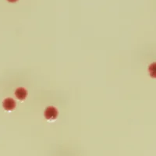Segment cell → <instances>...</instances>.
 <instances>
[{"label": "cell", "mask_w": 156, "mask_h": 156, "mask_svg": "<svg viewBox=\"0 0 156 156\" xmlns=\"http://www.w3.org/2000/svg\"><path fill=\"white\" fill-rule=\"evenodd\" d=\"M15 95L19 100H24L27 98V91L23 87H19L15 91Z\"/></svg>", "instance_id": "3"}, {"label": "cell", "mask_w": 156, "mask_h": 156, "mask_svg": "<svg viewBox=\"0 0 156 156\" xmlns=\"http://www.w3.org/2000/svg\"><path fill=\"white\" fill-rule=\"evenodd\" d=\"M149 73L152 78H156V62H153L149 66Z\"/></svg>", "instance_id": "4"}, {"label": "cell", "mask_w": 156, "mask_h": 156, "mask_svg": "<svg viewBox=\"0 0 156 156\" xmlns=\"http://www.w3.org/2000/svg\"><path fill=\"white\" fill-rule=\"evenodd\" d=\"M2 106L6 111H12L16 107V102L12 98H5L2 103Z\"/></svg>", "instance_id": "2"}, {"label": "cell", "mask_w": 156, "mask_h": 156, "mask_svg": "<svg viewBox=\"0 0 156 156\" xmlns=\"http://www.w3.org/2000/svg\"><path fill=\"white\" fill-rule=\"evenodd\" d=\"M7 1L9 2H17L18 0H7Z\"/></svg>", "instance_id": "5"}, {"label": "cell", "mask_w": 156, "mask_h": 156, "mask_svg": "<svg viewBox=\"0 0 156 156\" xmlns=\"http://www.w3.org/2000/svg\"><path fill=\"white\" fill-rule=\"evenodd\" d=\"M44 118L48 120H54L58 117V110L55 108V107L50 106L45 108L44 111Z\"/></svg>", "instance_id": "1"}]
</instances>
